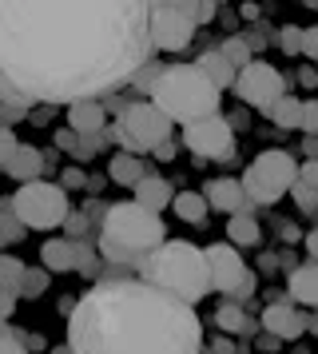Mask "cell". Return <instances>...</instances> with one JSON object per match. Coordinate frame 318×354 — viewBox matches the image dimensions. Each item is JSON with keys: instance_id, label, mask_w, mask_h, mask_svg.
<instances>
[{"instance_id": "28", "label": "cell", "mask_w": 318, "mask_h": 354, "mask_svg": "<svg viewBox=\"0 0 318 354\" xmlns=\"http://www.w3.org/2000/svg\"><path fill=\"white\" fill-rule=\"evenodd\" d=\"M48 274H52L48 267H28L24 283H20V295H24V299H40L48 290Z\"/></svg>"}, {"instance_id": "16", "label": "cell", "mask_w": 318, "mask_h": 354, "mask_svg": "<svg viewBox=\"0 0 318 354\" xmlns=\"http://www.w3.org/2000/svg\"><path fill=\"white\" fill-rule=\"evenodd\" d=\"M104 124H108V112L100 100H84V104L68 108V128L76 136H104Z\"/></svg>"}, {"instance_id": "7", "label": "cell", "mask_w": 318, "mask_h": 354, "mask_svg": "<svg viewBox=\"0 0 318 354\" xmlns=\"http://www.w3.org/2000/svg\"><path fill=\"white\" fill-rule=\"evenodd\" d=\"M299 167L290 151H263V156H254L247 163V171H243V187L251 195V203H279L286 192H294V183H299Z\"/></svg>"}, {"instance_id": "40", "label": "cell", "mask_w": 318, "mask_h": 354, "mask_svg": "<svg viewBox=\"0 0 318 354\" xmlns=\"http://www.w3.org/2000/svg\"><path fill=\"white\" fill-rule=\"evenodd\" d=\"M299 80L306 84V88H315V84H318V76H315V68H302V72H299Z\"/></svg>"}, {"instance_id": "20", "label": "cell", "mask_w": 318, "mask_h": 354, "mask_svg": "<svg viewBox=\"0 0 318 354\" xmlns=\"http://www.w3.org/2000/svg\"><path fill=\"white\" fill-rule=\"evenodd\" d=\"M175 195L179 192H171V183H167L163 176H147L140 187H135V203H143L147 211L159 215L163 207H175Z\"/></svg>"}, {"instance_id": "42", "label": "cell", "mask_w": 318, "mask_h": 354, "mask_svg": "<svg viewBox=\"0 0 318 354\" xmlns=\"http://www.w3.org/2000/svg\"><path fill=\"white\" fill-rule=\"evenodd\" d=\"M302 151H306L310 160H318V140H315V136H306V147H302Z\"/></svg>"}, {"instance_id": "32", "label": "cell", "mask_w": 318, "mask_h": 354, "mask_svg": "<svg viewBox=\"0 0 318 354\" xmlns=\"http://www.w3.org/2000/svg\"><path fill=\"white\" fill-rule=\"evenodd\" d=\"M299 131H306V136H315V140H318V100H306V104H302Z\"/></svg>"}, {"instance_id": "29", "label": "cell", "mask_w": 318, "mask_h": 354, "mask_svg": "<svg viewBox=\"0 0 318 354\" xmlns=\"http://www.w3.org/2000/svg\"><path fill=\"white\" fill-rule=\"evenodd\" d=\"M0 223H4V243H16L20 235H24V219L16 215L12 199H4V203H0Z\"/></svg>"}, {"instance_id": "45", "label": "cell", "mask_w": 318, "mask_h": 354, "mask_svg": "<svg viewBox=\"0 0 318 354\" xmlns=\"http://www.w3.org/2000/svg\"><path fill=\"white\" fill-rule=\"evenodd\" d=\"M306 330H315V335H318V315H310V319H306Z\"/></svg>"}, {"instance_id": "38", "label": "cell", "mask_w": 318, "mask_h": 354, "mask_svg": "<svg viewBox=\"0 0 318 354\" xmlns=\"http://www.w3.org/2000/svg\"><path fill=\"white\" fill-rule=\"evenodd\" d=\"M60 183H64V192H72V187H92V183L84 179V171H80V167H68Z\"/></svg>"}, {"instance_id": "25", "label": "cell", "mask_w": 318, "mask_h": 354, "mask_svg": "<svg viewBox=\"0 0 318 354\" xmlns=\"http://www.w3.org/2000/svg\"><path fill=\"white\" fill-rule=\"evenodd\" d=\"M302 104H306V100L283 96L279 104H274V112H270V120H274L279 128H299V124H302Z\"/></svg>"}, {"instance_id": "13", "label": "cell", "mask_w": 318, "mask_h": 354, "mask_svg": "<svg viewBox=\"0 0 318 354\" xmlns=\"http://www.w3.org/2000/svg\"><path fill=\"white\" fill-rule=\"evenodd\" d=\"M263 326H267V335L283 338V342H294V338L306 330V315L299 310V303H283V299H274V303L263 310Z\"/></svg>"}, {"instance_id": "43", "label": "cell", "mask_w": 318, "mask_h": 354, "mask_svg": "<svg viewBox=\"0 0 318 354\" xmlns=\"http://www.w3.org/2000/svg\"><path fill=\"white\" fill-rule=\"evenodd\" d=\"M156 156H159V160H175V144H171V140H167V144H163V147H159V151H156Z\"/></svg>"}, {"instance_id": "12", "label": "cell", "mask_w": 318, "mask_h": 354, "mask_svg": "<svg viewBox=\"0 0 318 354\" xmlns=\"http://www.w3.org/2000/svg\"><path fill=\"white\" fill-rule=\"evenodd\" d=\"M203 251H207V267H211V287L223 290V295L231 299V295L247 283V267H243L238 251L235 247H223V243H211Z\"/></svg>"}, {"instance_id": "27", "label": "cell", "mask_w": 318, "mask_h": 354, "mask_svg": "<svg viewBox=\"0 0 318 354\" xmlns=\"http://www.w3.org/2000/svg\"><path fill=\"white\" fill-rule=\"evenodd\" d=\"M219 52L238 68V72H243L247 64H254V60H251V44H247L243 36H231V40H223V48H219Z\"/></svg>"}, {"instance_id": "24", "label": "cell", "mask_w": 318, "mask_h": 354, "mask_svg": "<svg viewBox=\"0 0 318 354\" xmlns=\"http://www.w3.org/2000/svg\"><path fill=\"white\" fill-rule=\"evenodd\" d=\"M227 239L235 243V247H254V243H259V219H254L251 211L231 215V223H227Z\"/></svg>"}, {"instance_id": "9", "label": "cell", "mask_w": 318, "mask_h": 354, "mask_svg": "<svg viewBox=\"0 0 318 354\" xmlns=\"http://www.w3.org/2000/svg\"><path fill=\"white\" fill-rule=\"evenodd\" d=\"M16 215L24 219V227L32 231H56L72 219V207H68V192L60 183H20V192L12 195Z\"/></svg>"}, {"instance_id": "35", "label": "cell", "mask_w": 318, "mask_h": 354, "mask_svg": "<svg viewBox=\"0 0 318 354\" xmlns=\"http://www.w3.org/2000/svg\"><path fill=\"white\" fill-rule=\"evenodd\" d=\"M302 56L318 64V24H310V28L302 32Z\"/></svg>"}, {"instance_id": "22", "label": "cell", "mask_w": 318, "mask_h": 354, "mask_svg": "<svg viewBox=\"0 0 318 354\" xmlns=\"http://www.w3.org/2000/svg\"><path fill=\"white\" fill-rule=\"evenodd\" d=\"M195 64L203 68L207 76H211V80H215V88H235L238 84V68L231 64V60H227V56H223L219 48H211V52H203V56H199V60H195Z\"/></svg>"}, {"instance_id": "33", "label": "cell", "mask_w": 318, "mask_h": 354, "mask_svg": "<svg viewBox=\"0 0 318 354\" xmlns=\"http://www.w3.org/2000/svg\"><path fill=\"white\" fill-rule=\"evenodd\" d=\"M104 140H108V131H104V136H80L76 160H92L95 151H100V147H104Z\"/></svg>"}, {"instance_id": "10", "label": "cell", "mask_w": 318, "mask_h": 354, "mask_svg": "<svg viewBox=\"0 0 318 354\" xmlns=\"http://www.w3.org/2000/svg\"><path fill=\"white\" fill-rule=\"evenodd\" d=\"M238 100H247L251 108H259V112H274V104L286 96V80L279 68H270L267 60H254V64H247L243 72H238V84H235Z\"/></svg>"}, {"instance_id": "26", "label": "cell", "mask_w": 318, "mask_h": 354, "mask_svg": "<svg viewBox=\"0 0 318 354\" xmlns=\"http://www.w3.org/2000/svg\"><path fill=\"white\" fill-rule=\"evenodd\" d=\"M215 326H219V330H243V326H247V315H243V306L227 299V303L215 310Z\"/></svg>"}, {"instance_id": "44", "label": "cell", "mask_w": 318, "mask_h": 354, "mask_svg": "<svg viewBox=\"0 0 318 354\" xmlns=\"http://www.w3.org/2000/svg\"><path fill=\"white\" fill-rule=\"evenodd\" d=\"M306 251H310V255H318V231H310V235H306Z\"/></svg>"}, {"instance_id": "31", "label": "cell", "mask_w": 318, "mask_h": 354, "mask_svg": "<svg viewBox=\"0 0 318 354\" xmlns=\"http://www.w3.org/2000/svg\"><path fill=\"white\" fill-rule=\"evenodd\" d=\"M302 32L306 28H294V24H286L283 32H279V44H283L286 56H302Z\"/></svg>"}, {"instance_id": "36", "label": "cell", "mask_w": 318, "mask_h": 354, "mask_svg": "<svg viewBox=\"0 0 318 354\" xmlns=\"http://www.w3.org/2000/svg\"><path fill=\"white\" fill-rule=\"evenodd\" d=\"M299 183L302 187H310V192H318V160H306L299 167Z\"/></svg>"}, {"instance_id": "23", "label": "cell", "mask_w": 318, "mask_h": 354, "mask_svg": "<svg viewBox=\"0 0 318 354\" xmlns=\"http://www.w3.org/2000/svg\"><path fill=\"white\" fill-rule=\"evenodd\" d=\"M207 195H199V192H179L175 195V215L183 219V223H207Z\"/></svg>"}, {"instance_id": "3", "label": "cell", "mask_w": 318, "mask_h": 354, "mask_svg": "<svg viewBox=\"0 0 318 354\" xmlns=\"http://www.w3.org/2000/svg\"><path fill=\"white\" fill-rule=\"evenodd\" d=\"M163 243H167L163 219H159L156 211H147L143 203L127 199V203H111L104 211L100 243L95 247H100V255L108 259L111 267H135L140 271Z\"/></svg>"}, {"instance_id": "4", "label": "cell", "mask_w": 318, "mask_h": 354, "mask_svg": "<svg viewBox=\"0 0 318 354\" xmlns=\"http://www.w3.org/2000/svg\"><path fill=\"white\" fill-rule=\"evenodd\" d=\"M140 279L151 283V287H159V290H167V295H175V299H183V303H191V306L215 290L211 287L207 251L191 247L187 239H167L156 255L140 267Z\"/></svg>"}, {"instance_id": "2", "label": "cell", "mask_w": 318, "mask_h": 354, "mask_svg": "<svg viewBox=\"0 0 318 354\" xmlns=\"http://www.w3.org/2000/svg\"><path fill=\"white\" fill-rule=\"evenodd\" d=\"M72 354H203V322L191 303L143 279H104L68 310Z\"/></svg>"}, {"instance_id": "21", "label": "cell", "mask_w": 318, "mask_h": 354, "mask_svg": "<svg viewBox=\"0 0 318 354\" xmlns=\"http://www.w3.org/2000/svg\"><path fill=\"white\" fill-rule=\"evenodd\" d=\"M147 176H151V171H147L135 156H127V151H120V156L108 163V179L111 183H120V187H131V192H135Z\"/></svg>"}, {"instance_id": "34", "label": "cell", "mask_w": 318, "mask_h": 354, "mask_svg": "<svg viewBox=\"0 0 318 354\" xmlns=\"http://www.w3.org/2000/svg\"><path fill=\"white\" fill-rule=\"evenodd\" d=\"M56 147H60V151H68V156H72V160H76V147H80V136L72 128H60L56 131Z\"/></svg>"}, {"instance_id": "37", "label": "cell", "mask_w": 318, "mask_h": 354, "mask_svg": "<svg viewBox=\"0 0 318 354\" xmlns=\"http://www.w3.org/2000/svg\"><path fill=\"white\" fill-rule=\"evenodd\" d=\"M294 199H299L302 211H318V192H310V187H302V183H294Z\"/></svg>"}, {"instance_id": "19", "label": "cell", "mask_w": 318, "mask_h": 354, "mask_svg": "<svg viewBox=\"0 0 318 354\" xmlns=\"http://www.w3.org/2000/svg\"><path fill=\"white\" fill-rule=\"evenodd\" d=\"M290 287V303H302V306H318V263H302L290 271L286 279Z\"/></svg>"}, {"instance_id": "1", "label": "cell", "mask_w": 318, "mask_h": 354, "mask_svg": "<svg viewBox=\"0 0 318 354\" xmlns=\"http://www.w3.org/2000/svg\"><path fill=\"white\" fill-rule=\"evenodd\" d=\"M151 48V4L140 0H0V84L28 104L111 96Z\"/></svg>"}, {"instance_id": "14", "label": "cell", "mask_w": 318, "mask_h": 354, "mask_svg": "<svg viewBox=\"0 0 318 354\" xmlns=\"http://www.w3.org/2000/svg\"><path fill=\"white\" fill-rule=\"evenodd\" d=\"M207 203L215 211H227V215H243V211H254L251 195L243 187V179H211L207 183Z\"/></svg>"}, {"instance_id": "18", "label": "cell", "mask_w": 318, "mask_h": 354, "mask_svg": "<svg viewBox=\"0 0 318 354\" xmlns=\"http://www.w3.org/2000/svg\"><path fill=\"white\" fill-rule=\"evenodd\" d=\"M40 259L48 271H80V239H48Z\"/></svg>"}, {"instance_id": "6", "label": "cell", "mask_w": 318, "mask_h": 354, "mask_svg": "<svg viewBox=\"0 0 318 354\" xmlns=\"http://www.w3.org/2000/svg\"><path fill=\"white\" fill-rule=\"evenodd\" d=\"M115 144L124 147L127 156H140V151H151L156 156L159 147L171 140V115L156 108L151 100H143V104H127L120 120H115Z\"/></svg>"}, {"instance_id": "17", "label": "cell", "mask_w": 318, "mask_h": 354, "mask_svg": "<svg viewBox=\"0 0 318 354\" xmlns=\"http://www.w3.org/2000/svg\"><path fill=\"white\" fill-rule=\"evenodd\" d=\"M0 167H4V176L20 179V183H36V179H40V171H44V156H40L36 147L20 144L8 160H0Z\"/></svg>"}, {"instance_id": "11", "label": "cell", "mask_w": 318, "mask_h": 354, "mask_svg": "<svg viewBox=\"0 0 318 354\" xmlns=\"http://www.w3.org/2000/svg\"><path fill=\"white\" fill-rule=\"evenodd\" d=\"M183 147L195 151L199 160H231L235 156V128L223 115L199 120V124L183 128Z\"/></svg>"}, {"instance_id": "30", "label": "cell", "mask_w": 318, "mask_h": 354, "mask_svg": "<svg viewBox=\"0 0 318 354\" xmlns=\"http://www.w3.org/2000/svg\"><path fill=\"white\" fill-rule=\"evenodd\" d=\"M4 354H32V342L24 330H16L12 322H4Z\"/></svg>"}, {"instance_id": "8", "label": "cell", "mask_w": 318, "mask_h": 354, "mask_svg": "<svg viewBox=\"0 0 318 354\" xmlns=\"http://www.w3.org/2000/svg\"><path fill=\"white\" fill-rule=\"evenodd\" d=\"M211 17H215V4H179V0L151 4V40L163 52H179L191 44L195 28Z\"/></svg>"}, {"instance_id": "39", "label": "cell", "mask_w": 318, "mask_h": 354, "mask_svg": "<svg viewBox=\"0 0 318 354\" xmlns=\"http://www.w3.org/2000/svg\"><path fill=\"white\" fill-rule=\"evenodd\" d=\"M16 136H12V128H0V160H8V156H12L16 151Z\"/></svg>"}, {"instance_id": "41", "label": "cell", "mask_w": 318, "mask_h": 354, "mask_svg": "<svg viewBox=\"0 0 318 354\" xmlns=\"http://www.w3.org/2000/svg\"><path fill=\"white\" fill-rule=\"evenodd\" d=\"M211 354H235V346H231V342H227V338H219V342H215V346H211Z\"/></svg>"}, {"instance_id": "5", "label": "cell", "mask_w": 318, "mask_h": 354, "mask_svg": "<svg viewBox=\"0 0 318 354\" xmlns=\"http://www.w3.org/2000/svg\"><path fill=\"white\" fill-rule=\"evenodd\" d=\"M151 104L171 115V124H199L219 115V88L199 64H171L156 76L151 88Z\"/></svg>"}, {"instance_id": "15", "label": "cell", "mask_w": 318, "mask_h": 354, "mask_svg": "<svg viewBox=\"0 0 318 354\" xmlns=\"http://www.w3.org/2000/svg\"><path fill=\"white\" fill-rule=\"evenodd\" d=\"M24 274H28V267L16 255L0 259V315H4V322H12V315H16V299H20Z\"/></svg>"}]
</instances>
